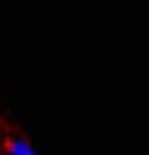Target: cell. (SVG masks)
I'll return each mask as SVG.
<instances>
[{
  "mask_svg": "<svg viewBox=\"0 0 149 155\" xmlns=\"http://www.w3.org/2000/svg\"><path fill=\"white\" fill-rule=\"evenodd\" d=\"M6 155H40L28 140H18V137H12V140H6Z\"/></svg>",
  "mask_w": 149,
  "mask_h": 155,
  "instance_id": "6da1fadb",
  "label": "cell"
}]
</instances>
